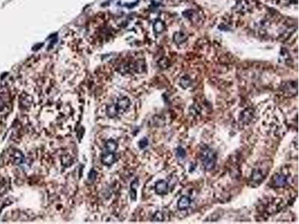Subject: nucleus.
Masks as SVG:
<instances>
[{
  "instance_id": "obj_1",
  "label": "nucleus",
  "mask_w": 299,
  "mask_h": 224,
  "mask_svg": "<svg viewBox=\"0 0 299 224\" xmlns=\"http://www.w3.org/2000/svg\"><path fill=\"white\" fill-rule=\"evenodd\" d=\"M200 159L204 168L207 170H212L216 164L217 156L213 149L204 146L200 151Z\"/></svg>"
},
{
  "instance_id": "obj_2",
  "label": "nucleus",
  "mask_w": 299,
  "mask_h": 224,
  "mask_svg": "<svg viewBox=\"0 0 299 224\" xmlns=\"http://www.w3.org/2000/svg\"><path fill=\"white\" fill-rule=\"evenodd\" d=\"M270 167L268 166L265 167L264 165H260L253 168L252 174L250 177V184L251 185L258 186L261 182L265 179L267 176Z\"/></svg>"
},
{
  "instance_id": "obj_3",
  "label": "nucleus",
  "mask_w": 299,
  "mask_h": 224,
  "mask_svg": "<svg viewBox=\"0 0 299 224\" xmlns=\"http://www.w3.org/2000/svg\"><path fill=\"white\" fill-rule=\"evenodd\" d=\"M130 105V100L128 97H122L119 99L116 104L117 109L119 114L126 112Z\"/></svg>"
},
{
  "instance_id": "obj_4",
  "label": "nucleus",
  "mask_w": 299,
  "mask_h": 224,
  "mask_svg": "<svg viewBox=\"0 0 299 224\" xmlns=\"http://www.w3.org/2000/svg\"><path fill=\"white\" fill-rule=\"evenodd\" d=\"M155 191L159 195L167 194L168 192V184L164 180H159L155 185Z\"/></svg>"
},
{
  "instance_id": "obj_5",
  "label": "nucleus",
  "mask_w": 299,
  "mask_h": 224,
  "mask_svg": "<svg viewBox=\"0 0 299 224\" xmlns=\"http://www.w3.org/2000/svg\"><path fill=\"white\" fill-rule=\"evenodd\" d=\"M272 183L275 187H283L287 183V177L283 174H277L272 178Z\"/></svg>"
},
{
  "instance_id": "obj_6",
  "label": "nucleus",
  "mask_w": 299,
  "mask_h": 224,
  "mask_svg": "<svg viewBox=\"0 0 299 224\" xmlns=\"http://www.w3.org/2000/svg\"><path fill=\"white\" fill-rule=\"evenodd\" d=\"M115 160V156L114 155V152H107L102 155L101 161L103 164L106 165V166H110L114 163Z\"/></svg>"
},
{
  "instance_id": "obj_7",
  "label": "nucleus",
  "mask_w": 299,
  "mask_h": 224,
  "mask_svg": "<svg viewBox=\"0 0 299 224\" xmlns=\"http://www.w3.org/2000/svg\"><path fill=\"white\" fill-rule=\"evenodd\" d=\"M253 117V111L251 108H248L244 111L241 114L240 116V120L244 124L248 123L251 120H252Z\"/></svg>"
},
{
  "instance_id": "obj_8",
  "label": "nucleus",
  "mask_w": 299,
  "mask_h": 224,
  "mask_svg": "<svg viewBox=\"0 0 299 224\" xmlns=\"http://www.w3.org/2000/svg\"><path fill=\"white\" fill-rule=\"evenodd\" d=\"M191 199L187 196H183L181 197L177 203V207L179 210H185L190 206Z\"/></svg>"
},
{
  "instance_id": "obj_9",
  "label": "nucleus",
  "mask_w": 299,
  "mask_h": 224,
  "mask_svg": "<svg viewBox=\"0 0 299 224\" xmlns=\"http://www.w3.org/2000/svg\"><path fill=\"white\" fill-rule=\"evenodd\" d=\"M105 147H106L108 152H115L116 151L117 148H118V144H117V143L115 142L114 140L110 139V140L108 141L106 144H105Z\"/></svg>"
},
{
  "instance_id": "obj_10",
  "label": "nucleus",
  "mask_w": 299,
  "mask_h": 224,
  "mask_svg": "<svg viewBox=\"0 0 299 224\" xmlns=\"http://www.w3.org/2000/svg\"><path fill=\"white\" fill-rule=\"evenodd\" d=\"M106 113L107 115L109 117H114L118 114V109H117L116 105H109L108 106V108H106Z\"/></svg>"
},
{
  "instance_id": "obj_11",
  "label": "nucleus",
  "mask_w": 299,
  "mask_h": 224,
  "mask_svg": "<svg viewBox=\"0 0 299 224\" xmlns=\"http://www.w3.org/2000/svg\"><path fill=\"white\" fill-rule=\"evenodd\" d=\"M191 84V79L188 76H184L180 79V85L183 88H187Z\"/></svg>"
},
{
  "instance_id": "obj_12",
  "label": "nucleus",
  "mask_w": 299,
  "mask_h": 224,
  "mask_svg": "<svg viewBox=\"0 0 299 224\" xmlns=\"http://www.w3.org/2000/svg\"><path fill=\"white\" fill-rule=\"evenodd\" d=\"M14 157H15V164H20L23 162L24 156L23 155H22L21 152L17 151L16 152H15Z\"/></svg>"
},
{
  "instance_id": "obj_13",
  "label": "nucleus",
  "mask_w": 299,
  "mask_h": 224,
  "mask_svg": "<svg viewBox=\"0 0 299 224\" xmlns=\"http://www.w3.org/2000/svg\"><path fill=\"white\" fill-rule=\"evenodd\" d=\"M153 221H157V222H162L164 221V215L162 212H157L154 214V215L153 216Z\"/></svg>"
},
{
  "instance_id": "obj_14",
  "label": "nucleus",
  "mask_w": 299,
  "mask_h": 224,
  "mask_svg": "<svg viewBox=\"0 0 299 224\" xmlns=\"http://www.w3.org/2000/svg\"><path fill=\"white\" fill-rule=\"evenodd\" d=\"M174 40L177 43L181 44V43H183V41H185V36L182 33H177L174 36Z\"/></svg>"
},
{
  "instance_id": "obj_15",
  "label": "nucleus",
  "mask_w": 299,
  "mask_h": 224,
  "mask_svg": "<svg viewBox=\"0 0 299 224\" xmlns=\"http://www.w3.org/2000/svg\"><path fill=\"white\" fill-rule=\"evenodd\" d=\"M154 28L157 32H161L164 29V24L162 21H157L154 25Z\"/></svg>"
},
{
  "instance_id": "obj_16",
  "label": "nucleus",
  "mask_w": 299,
  "mask_h": 224,
  "mask_svg": "<svg viewBox=\"0 0 299 224\" xmlns=\"http://www.w3.org/2000/svg\"><path fill=\"white\" fill-rule=\"evenodd\" d=\"M177 157L180 158V159H183L185 156V151L183 148L179 147L177 150Z\"/></svg>"
},
{
  "instance_id": "obj_17",
  "label": "nucleus",
  "mask_w": 299,
  "mask_h": 224,
  "mask_svg": "<svg viewBox=\"0 0 299 224\" xmlns=\"http://www.w3.org/2000/svg\"><path fill=\"white\" fill-rule=\"evenodd\" d=\"M147 145H148V141H147V139L146 138V137H144V138L141 139V140L140 141L139 143V146L141 149L145 148L147 146Z\"/></svg>"
},
{
  "instance_id": "obj_18",
  "label": "nucleus",
  "mask_w": 299,
  "mask_h": 224,
  "mask_svg": "<svg viewBox=\"0 0 299 224\" xmlns=\"http://www.w3.org/2000/svg\"><path fill=\"white\" fill-rule=\"evenodd\" d=\"M130 197L133 200H135L136 199V188L134 187L132 183L131 184V189H130Z\"/></svg>"
},
{
  "instance_id": "obj_19",
  "label": "nucleus",
  "mask_w": 299,
  "mask_h": 224,
  "mask_svg": "<svg viewBox=\"0 0 299 224\" xmlns=\"http://www.w3.org/2000/svg\"><path fill=\"white\" fill-rule=\"evenodd\" d=\"M96 177V173L95 170H92L88 174V178H89L90 180H94Z\"/></svg>"
}]
</instances>
